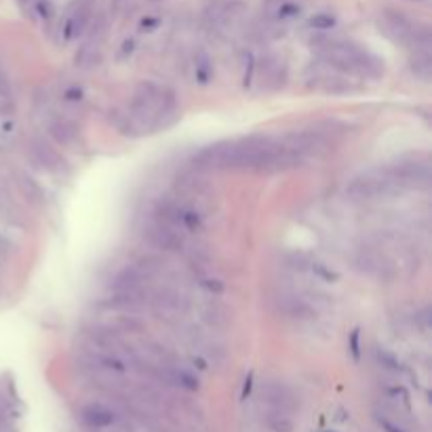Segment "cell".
<instances>
[{
    "label": "cell",
    "mask_w": 432,
    "mask_h": 432,
    "mask_svg": "<svg viewBox=\"0 0 432 432\" xmlns=\"http://www.w3.org/2000/svg\"><path fill=\"white\" fill-rule=\"evenodd\" d=\"M279 150V140L251 138L209 146L196 154L198 167L211 169H257L268 171V164Z\"/></svg>",
    "instance_id": "obj_1"
},
{
    "label": "cell",
    "mask_w": 432,
    "mask_h": 432,
    "mask_svg": "<svg viewBox=\"0 0 432 432\" xmlns=\"http://www.w3.org/2000/svg\"><path fill=\"white\" fill-rule=\"evenodd\" d=\"M323 59L331 68H338L342 72H356L371 78H378L384 72V65L376 55L350 43H325Z\"/></svg>",
    "instance_id": "obj_2"
},
{
    "label": "cell",
    "mask_w": 432,
    "mask_h": 432,
    "mask_svg": "<svg viewBox=\"0 0 432 432\" xmlns=\"http://www.w3.org/2000/svg\"><path fill=\"white\" fill-rule=\"evenodd\" d=\"M398 188L394 180H390L386 173L384 175H360L354 177L348 186H346V196L352 203H369V201H378V198H386L392 196Z\"/></svg>",
    "instance_id": "obj_3"
},
{
    "label": "cell",
    "mask_w": 432,
    "mask_h": 432,
    "mask_svg": "<svg viewBox=\"0 0 432 432\" xmlns=\"http://www.w3.org/2000/svg\"><path fill=\"white\" fill-rule=\"evenodd\" d=\"M386 175L394 180L398 186H428L430 164L428 160H401L392 164Z\"/></svg>",
    "instance_id": "obj_4"
},
{
    "label": "cell",
    "mask_w": 432,
    "mask_h": 432,
    "mask_svg": "<svg viewBox=\"0 0 432 432\" xmlns=\"http://www.w3.org/2000/svg\"><path fill=\"white\" fill-rule=\"evenodd\" d=\"M261 403L270 411L291 413L293 407H295V398H293V394L289 392L287 386H283L279 382H268L261 388Z\"/></svg>",
    "instance_id": "obj_5"
},
{
    "label": "cell",
    "mask_w": 432,
    "mask_h": 432,
    "mask_svg": "<svg viewBox=\"0 0 432 432\" xmlns=\"http://www.w3.org/2000/svg\"><path fill=\"white\" fill-rule=\"evenodd\" d=\"M32 152H34L36 162L41 164L45 171L61 173V171L68 169V162L61 158V154L55 148H51L49 144H45V142H34V148H32Z\"/></svg>",
    "instance_id": "obj_6"
},
{
    "label": "cell",
    "mask_w": 432,
    "mask_h": 432,
    "mask_svg": "<svg viewBox=\"0 0 432 432\" xmlns=\"http://www.w3.org/2000/svg\"><path fill=\"white\" fill-rule=\"evenodd\" d=\"M150 241L158 247V249H177L182 245V239L177 235V226L167 224V222H156L150 228Z\"/></svg>",
    "instance_id": "obj_7"
},
{
    "label": "cell",
    "mask_w": 432,
    "mask_h": 432,
    "mask_svg": "<svg viewBox=\"0 0 432 432\" xmlns=\"http://www.w3.org/2000/svg\"><path fill=\"white\" fill-rule=\"evenodd\" d=\"M287 65L281 57H268L263 61V83L270 91H277L285 85Z\"/></svg>",
    "instance_id": "obj_8"
},
{
    "label": "cell",
    "mask_w": 432,
    "mask_h": 432,
    "mask_svg": "<svg viewBox=\"0 0 432 432\" xmlns=\"http://www.w3.org/2000/svg\"><path fill=\"white\" fill-rule=\"evenodd\" d=\"M51 136L59 146H74L80 138V129L72 120H57L51 125Z\"/></svg>",
    "instance_id": "obj_9"
},
{
    "label": "cell",
    "mask_w": 432,
    "mask_h": 432,
    "mask_svg": "<svg viewBox=\"0 0 432 432\" xmlns=\"http://www.w3.org/2000/svg\"><path fill=\"white\" fill-rule=\"evenodd\" d=\"M83 420L93 428H106L114 424V413L104 405H89L83 409Z\"/></svg>",
    "instance_id": "obj_10"
},
{
    "label": "cell",
    "mask_w": 432,
    "mask_h": 432,
    "mask_svg": "<svg viewBox=\"0 0 432 432\" xmlns=\"http://www.w3.org/2000/svg\"><path fill=\"white\" fill-rule=\"evenodd\" d=\"M283 312L291 318H308L312 314V308L302 297H283Z\"/></svg>",
    "instance_id": "obj_11"
},
{
    "label": "cell",
    "mask_w": 432,
    "mask_h": 432,
    "mask_svg": "<svg viewBox=\"0 0 432 432\" xmlns=\"http://www.w3.org/2000/svg\"><path fill=\"white\" fill-rule=\"evenodd\" d=\"M154 310L158 314H164V316H171L180 310V297L171 291H164L160 293L156 300H154Z\"/></svg>",
    "instance_id": "obj_12"
},
{
    "label": "cell",
    "mask_w": 432,
    "mask_h": 432,
    "mask_svg": "<svg viewBox=\"0 0 432 432\" xmlns=\"http://www.w3.org/2000/svg\"><path fill=\"white\" fill-rule=\"evenodd\" d=\"M266 424H268V428L274 430V432H291L293 430L291 415L283 413V411H268V415H266Z\"/></svg>",
    "instance_id": "obj_13"
},
{
    "label": "cell",
    "mask_w": 432,
    "mask_h": 432,
    "mask_svg": "<svg viewBox=\"0 0 432 432\" xmlns=\"http://www.w3.org/2000/svg\"><path fill=\"white\" fill-rule=\"evenodd\" d=\"M411 70L415 72V76L428 80L430 78V72H432V59L428 55V51H418L413 63H411Z\"/></svg>",
    "instance_id": "obj_14"
},
{
    "label": "cell",
    "mask_w": 432,
    "mask_h": 432,
    "mask_svg": "<svg viewBox=\"0 0 432 432\" xmlns=\"http://www.w3.org/2000/svg\"><path fill=\"white\" fill-rule=\"evenodd\" d=\"M85 21H87V13L85 11L72 15L68 19V23H65V39H74L76 34H80L83 28H85Z\"/></svg>",
    "instance_id": "obj_15"
},
{
    "label": "cell",
    "mask_w": 432,
    "mask_h": 432,
    "mask_svg": "<svg viewBox=\"0 0 432 432\" xmlns=\"http://www.w3.org/2000/svg\"><path fill=\"white\" fill-rule=\"evenodd\" d=\"M11 108V91H9V80L0 68V110Z\"/></svg>",
    "instance_id": "obj_16"
},
{
    "label": "cell",
    "mask_w": 432,
    "mask_h": 432,
    "mask_svg": "<svg viewBox=\"0 0 432 432\" xmlns=\"http://www.w3.org/2000/svg\"><path fill=\"white\" fill-rule=\"evenodd\" d=\"M180 222L188 228V230H192V232H196V230H201V226H203V222H201V215H198L196 211H182V215H180Z\"/></svg>",
    "instance_id": "obj_17"
},
{
    "label": "cell",
    "mask_w": 432,
    "mask_h": 432,
    "mask_svg": "<svg viewBox=\"0 0 432 432\" xmlns=\"http://www.w3.org/2000/svg\"><path fill=\"white\" fill-rule=\"evenodd\" d=\"M310 25L314 30H331L336 25V17L334 15H329V13H318L310 19Z\"/></svg>",
    "instance_id": "obj_18"
},
{
    "label": "cell",
    "mask_w": 432,
    "mask_h": 432,
    "mask_svg": "<svg viewBox=\"0 0 432 432\" xmlns=\"http://www.w3.org/2000/svg\"><path fill=\"white\" fill-rule=\"evenodd\" d=\"M378 358H380V363L384 365L386 369H392V371L401 369V363H398V358L394 354H390L388 350H378Z\"/></svg>",
    "instance_id": "obj_19"
},
{
    "label": "cell",
    "mask_w": 432,
    "mask_h": 432,
    "mask_svg": "<svg viewBox=\"0 0 432 432\" xmlns=\"http://www.w3.org/2000/svg\"><path fill=\"white\" fill-rule=\"evenodd\" d=\"M289 263H291V268H297V270H306V268H310V266H312V261L304 253H293Z\"/></svg>",
    "instance_id": "obj_20"
},
{
    "label": "cell",
    "mask_w": 432,
    "mask_h": 432,
    "mask_svg": "<svg viewBox=\"0 0 432 432\" xmlns=\"http://www.w3.org/2000/svg\"><path fill=\"white\" fill-rule=\"evenodd\" d=\"M310 268H312V272H314V274L323 277V279H325V281H329V283H331V281H338V274H336V272H331V270H327L323 263H316V261H314V263L310 266Z\"/></svg>",
    "instance_id": "obj_21"
},
{
    "label": "cell",
    "mask_w": 432,
    "mask_h": 432,
    "mask_svg": "<svg viewBox=\"0 0 432 432\" xmlns=\"http://www.w3.org/2000/svg\"><path fill=\"white\" fill-rule=\"evenodd\" d=\"M36 11L41 13V17L45 19H51L53 17V5H51V0H36Z\"/></svg>",
    "instance_id": "obj_22"
},
{
    "label": "cell",
    "mask_w": 432,
    "mask_h": 432,
    "mask_svg": "<svg viewBox=\"0 0 432 432\" xmlns=\"http://www.w3.org/2000/svg\"><path fill=\"white\" fill-rule=\"evenodd\" d=\"M207 291H211V293H222L224 289H226V285L222 283V281H217V279H209V281H203L201 283Z\"/></svg>",
    "instance_id": "obj_23"
},
{
    "label": "cell",
    "mask_w": 432,
    "mask_h": 432,
    "mask_svg": "<svg viewBox=\"0 0 432 432\" xmlns=\"http://www.w3.org/2000/svg\"><path fill=\"white\" fill-rule=\"evenodd\" d=\"M350 348H352V356L358 358V331H352V336H350Z\"/></svg>",
    "instance_id": "obj_24"
},
{
    "label": "cell",
    "mask_w": 432,
    "mask_h": 432,
    "mask_svg": "<svg viewBox=\"0 0 432 432\" xmlns=\"http://www.w3.org/2000/svg\"><path fill=\"white\" fill-rule=\"evenodd\" d=\"M83 97V91L80 89H70V91H65V99H72V102H76V99Z\"/></svg>",
    "instance_id": "obj_25"
},
{
    "label": "cell",
    "mask_w": 432,
    "mask_h": 432,
    "mask_svg": "<svg viewBox=\"0 0 432 432\" xmlns=\"http://www.w3.org/2000/svg\"><path fill=\"white\" fill-rule=\"evenodd\" d=\"M251 382H253V376H249V378H247L245 388H243V396H247V394H249V390H251Z\"/></svg>",
    "instance_id": "obj_26"
},
{
    "label": "cell",
    "mask_w": 432,
    "mask_h": 432,
    "mask_svg": "<svg viewBox=\"0 0 432 432\" xmlns=\"http://www.w3.org/2000/svg\"><path fill=\"white\" fill-rule=\"evenodd\" d=\"M112 5H114V9H116V11H120V9L127 5V0H112Z\"/></svg>",
    "instance_id": "obj_27"
},
{
    "label": "cell",
    "mask_w": 432,
    "mask_h": 432,
    "mask_svg": "<svg viewBox=\"0 0 432 432\" xmlns=\"http://www.w3.org/2000/svg\"><path fill=\"white\" fill-rule=\"evenodd\" d=\"M384 426H386V430H388V432H401V430H396V428H394L392 424H388V422H384Z\"/></svg>",
    "instance_id": "obj_28"
},
{
    "label": "cell",
    "mask_w": 432,
    "mask_h": 432,
    "mask_svg": "<svg viewBox=\"0 0 432 432\" xmlns=\"http://www.w3.org/2000/svg\"><path fill=\"white\" fill-rule=\"evenodd\" d=\"M325 432H331V430H325Z\"/></svg>",
    "instance_id": "obj_29"
}]
</instances>
